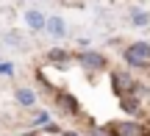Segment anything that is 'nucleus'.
<instances>
[{
  "instance_id": "nucleus-1",
  "label": "nucleus",
  "mask_w": 150,
  "mask_h": 136,
  "mask_svg": "<svg viewBox=\"0 0 150 136\" xmlns=\"http://www.w3.org/2000/svg\"><path fill=\"white\" fill-rule=\"evenodd\" d=\"M122 58L131 70H145L150 67V42H134L122 50Z\"/></svg>"
},
{
  "instance_id": "nucleus-2",
  "label": "nucleus",
  "mask_w": 150,
  "mask_h": 136,
  "mask_svg": "<svg viewBox=\"0 0 150 136\" xmlns=\"http://www.w3.org/2000/svg\"><path fill=\"white\" fill-rule=\"evenodd\" d=\"M106 136H147V128L136 120H117V122H108L106 128Z\"/></svg>"
},
{
  "instance_id": "nucleus-3",
  "label": "nucleus",
  "mask_w": 150,
  "mask_h": 136,
  "mask_svg": "<svg viewBox=\"0 0 150 136\" xmlns=\"http://www.w3.org/2000/svg\"><path fill=\"white\" fill-rule=\"evenodd\" d=\"M75 61L81 64V70L83 72H100V70H106V56L103 53H97V50H81L78 56H75Z\"/></svg>"
},
{
  "instance_id": "nucleus-4",
  "label": "nucleus",
  "mask_w": 150,
  "mask_h": 136,
  "mask_svg": "<svg viewBox=\"0 0 150 136\" xmlns=\"http://www.w3.org/2000/svg\"><path fill=\"white\" fill-rule=\"evenodd\" d=\"M111 83H114V94H117V97L136 94V86H139V83L134 81V75L125 72V70H117V72H114V75H111Z\"/></svg>"
},
{
  "instance_id": "nucleus-5",
  "label": "nucleus",
  "mask_w": 150,
  "mask_h": 136,
  "mask_svg": "<svg viewBox=\"0 0 150 136\" xmlns=\"http://www.w3.org/2000/svg\"><path fill=\"white\" fill-rule=\"evenodd\" d=\"M45 31H47V36L50 39H56V42H61V39H67V22H64V17H59V14H53V17H47V22H45Z\"/></svg>"
},
{
  "instance_id": "nucleus-6",
  "label": "nucleus",
  "mask_w": 150,
  "mask_h": 136,
  "mask_svg": "<svg viewBox=\"0 0 150 136\" xmlns=\"http://www.w3.org/2000/svg\"><path fill=\"white\" fill-rule=\"evenodd\" d=\"M22 22H25V28H28V31L39 33V31H45V22H47V14H42L39 8H28L25 14H22Z\"/></svg>"
},
{
  "instance_id": "nucleus-7",
  "label": "nucleus",
  "mask_w": 150,
  "mask_h": 136,
  "mask_svg": "<svg viewBox=\"0 0 150 136\" xmlns=\"http://www.w3.org/2000/svg\"><path fill=\"white\" fill-rule=\"evenodd\" d=\"M56 103H59V109L64 111V117H78V111H81L78 100H75L70 92H59L56 94Z\"/></svg>"
},
{
  "instance_id": "nucleus-8",
  "label": "nucleus",
  "mask_w": 150,
  "mask_h": 136,
  "mask_svg": "<svg viewBox=\"0 0 150 136\" xmlns=\"http://www.w3.org/2000/svg\"><path fill=\"white\" fill-rule=\"evenodd\" d=\"M14 100L22 109H33V106H36V92L28 89V86H20V89H14Z\"/></svg>"
},
{
  "instance_id": "nucleus-9",
  "label": "nucleus",
  "mask_w": 150,
  "mask_h": 136,
  "mask_svg": "<svg viewBox=\"0 0 150 136\" xmlns=\"http://www.w3.org/2000/svg\"><path fill=\"white\" fill-rule=\"evenodd\" d=\"M128 22H131V28H150V11L131 8L128 11Z\"/></svg>"
},
{
  "instance_id": "nucleus-10",
  "label": "nucleus",
  "mask_w": 150,
  "mask_h": 136,
  "mask_svg": "<svg viewBox=\"0 0 150 136\" xmlns=\"http://www.w3.org/2000/svg\"><path fill=\"white\" fill-rule=\"evenodd\" d=\"M120 109H122L125 114H139L142 103H139V97H136V94H125V97H120Z\"/></svg>"
},
{
  "instance_id": "nucleus-11",
  "label": "nucleus",
  "mask_w": 150,
  "mask_h": 136,
  "mask_svg": "<svg viewBox=\"0 0 150 136\" xmlns=\"http://www.w3.org/2000/svg\"><path fill=\"white\" fill-rule=\"evenodd\" d=\"M70 58H72V56L67 53V50H61V47H53V50L47 53V61H53V64H59L61 70H64V67L70 64Z\"/></svg>"
},
{
  "instance_id": "nucleus-12",
  "label": "nucleus",
  "mask_w": 150,
  "mask_h": 136,
  "mask_svg": "<svg viewBox=\"0 0 150 136\" xmlns=\"http://www.w3.org/2000/svg\"><path fill=\"white\" fill-rule=\"evenodd\" d=\"M3 39L11 44V47H17V50L25 47V39H22V33H20V31H6V36H3Z\"/></svg>"
},
{
  "instance_id": "nucleus-13",
  "label": "nucleus",
  "mask_w": 150,
  "mask_h": 136,
  "mask_svg": "<svg viewBox=\"0 0 150 136\" xmlns=\"http://www.w3.org/2000/svg\"><path fill=\"white\" fill-rule=\"evenodd\" d=\"M50 122V111H45V109H39V111H33V125H47Z\"/></svg>"
},
{
  "instance_id": "nucleus-14",
  "label": "nucleus",
  "mask_w": 150,
  "mask_h": 136,
  "mask_svg": "<svg viewBox=\"0 0 150 136\" xmlns=\"http://www.w3.org/2000/svg\"><path fill=\"white\" fill-rule=\"evenodd\" d=\"M0 75H14V64L11 61H0Z\"/></svg>"
},
{
  "instance_id": "nucleus-15",
  "label": "nucleus",
  "mask_w": 150,
  "mask_h": 136,
  "mask_svg": "<svg viewBox=\"0 0 150 136\" xmlns=\"http://www.w3.org/2000/svg\"><path fill=\"white\" fill-rule=\"evenodd\" d=\"M45 131H47V133H61V128L56 125V122H47V125H45Z\"/></svg>"
},
{
  "instance_id": "nucleus-16",
  "label": "nucleus",
  "mask_w": 150,
  "mask_h": 136,
  "mask_svg": "<svg viewBox=\"0 0 150 136\" xmlns=\"http://www.w3.org/2000/svg\"><path fill=\"white\" fill-rule=\"evenodd\" d=\"M61 136H81V133H75V131H61Z\"/></svg>"
}]
</instances>
